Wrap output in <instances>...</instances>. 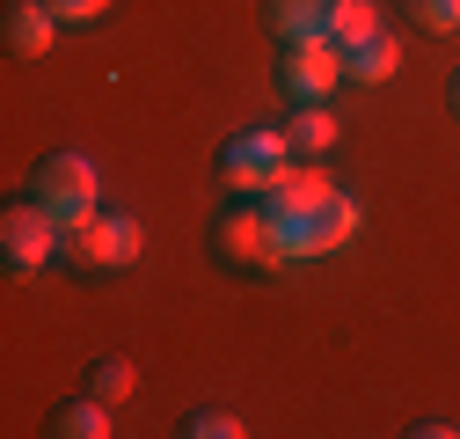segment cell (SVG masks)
Segmentation results:
<instances>
[{
    "mask_svg": "<svg viewBox=\"0 0 460 439\" xmlns=\"http://www.w3.org/2000/svg\"><path fill=\"white\" fill-rule=\"evenodd\" d=\"M285 139H293V154H329L336 147V118L322 103H300V118L285 125Z\"/></svg>",
    "mask_w": 460,
    "mask_h": 439,
    "instance_id": "obj_11",
    "label": "cell"
},
{
    "mask_svg": "<svg viewBox=\"0 0 460 439\" xmlns=\"http://www.w3.org/2000/svg\"><path fill=\"white\" fill-rule=\"evenodd\" d=\"M336 8L343 0H270V22L285 44H322L336 30Z\"/></svg>",
    "mask_w": 460,
    "mask_h": 439,
    "instance_id": "obj_8",
    "label": "cell"
},
{
    "mask_svg": "<svg viewBox=\"0 0 460 439\" xmlns=\"http://www.w3.org/2000/svg\"><path fill=\"white\" fill-rule=\"evenodd\" d=\"M183 432H190V439H242V417H234V410H190Z\"/></svg>",
    "mask_w": 460,
    "mask_h": 439,
    "instance_id": "obj_15",
    "label": "cell"
},
{
    "mask_svg": "<svg viewBox=\"0 0 460 439\" xmlns=\"http://www.w3.org/2000/svg\"><path fill=\"white\" fill-rule=\"evenodd\" d=\"M285 154H293V139H285V132H242V139H226L219 176L234 184V191H249V198H263V191L285 176Z\"/></svg>",
    "mask_w": 460,
    "mask_h": 439,
    "instance_id": "obj_2",
    "label": "cell"
},
{
    "mask_svg": "<svg viewBox=\"0 0 460 439\" xmlns=\"http://www.w3.org/2000/svg\"><path fill=\"white\" fill-rule=\"evenodd\" d=\"M219 249L234 256V264H263V256H278L270 249V212H263V198H249V205H234L219 220Z\"/></svg>",
    "mask_w": 460,
    "mask_h": 439,
    "instance_id": "obj_6",
    "label": "cell"
},
{
    "mask_svg": "<svg viewBox=\"0 0 460 439\" xmlns=\"http://www.w3.org/2000/svg\"><path fill=\"white\" fill-rule=\"evenodd\" d=\"M51 15H59V22H102L110 0H51Z\"/></svg>",
    "mask_w": 460,
    "mask_h": 439,
    "instance_id": "obj_17",
    "label": "cell"
},
{
    "mask_svg": "<svg viewBox=\"0 0 460 439\" xmlns=\"http://www.w3.org/2000/svg\"><path fill=\"white\" fill-rule=\"evenodd\" d=\"M380 30V8H373V0H343V8H336V30H329V44L343 51V44H358V37H373Z\"/></svg>",
    "mask_w": 460,
    "mask_h": 439,
    "instance_id": "obj_13",
    "label": "cell"
},
{
    "mask_svg": "<svg viewBox=\"0 0 460 439\" xmlns=\"http://www.w3.org/2000/svg\"><path fill=\"white\" fill-rule=\"evenodd\" d=\"M453 110H460V74H453Z\"/></svg>",
    "mask_w": 460,
    "mask_h": 439,
    "instance_id": "obj_18",
    "label": "cell"
},
{
    "mask_svg": "<svg viewBox=\"0 0 460 439\" xmlns=\"http://www.w3.org/2000/svg\"><path fill=\"white\" fill-rule=\"evenodd\" d=\"M358 235V198L351 191H329L314 212H307V256H329V249H343Z\"/></svg>",
    "mask_w": 460,
    "mask_h": 439,
    "instance_id": "obj_7",
    "label": "cell"
},
{
    "mask_svg": "<svg viewBox=\"0 0 460 439\" xmlns=\"http://www.w3.org/2000/svg\"><path fill=\"white\" fill-rule=\"evenodd\" d=\"M402 67V44L387 37V30H373V37H358V44H343V74L351 81H387Z\"/></svg>",
    "mask_w": 460,
    "mask_h": 439,
    "instance_id": "obj_10",
    "label": "cell"
},
{
    "mask_svg": "<svg viewBox=\"0 0 460 439\" xmlns=\"http://www.w3.org/2000/svg\"><path fill=\"white\" fill-rule=\"evenodd\" d=\"M336 74H343V51L322 37V44H285V59H278V88L285 103H322L336 95Z\"/></svg>",
    "mask_w": 460,
    "mask_h": 439,
    "instance_id": "obj_4",
    "label": "cell"
},
{
    "mask_svg": "<svg viewBox=\"0 0 460 439\" xmlns=\"http://www.w3.org/2000/svg\"><path fill=\"white\" fill-rule=\"evenodd\" d=\"M88 396H102V403H125V396H132V366H125V359H95V373H88Z\"/></svg>",
    "mask_w": 460,
    "mask_h": 439,
    "instance_id": "obj_14",
    "label": "cell"
},
{
    "mask_svg": "<svg viewBox=\"0 0 460 439\" xmlns=\"http://www.w3.org/2000/svg\"><path fill=\"white\" fill-rule=\"evenodd\" d=\"M59 220H51L37 198L8 205V220H0V249H8V271H44L51 256H59Z\"/></svg>",
    "mask_w": 460,
    "mask_h": 439,
    "instance_id": "obj_3",
    "label": "cell"
},
{
    "mask_svg": "<svg viewBox=\"0 0 460 439\" xmlns=\"http://www.w3.org/2000/svg\"><path fill=\"white\" fill-rule=\"evenodd\" d=\"M424 30H460V0H402Z\"/></svg>",
    "mask_w": 460,
    "mask_h": 439,
    "instance_id": "obj_16",
    "label": "cell"
},
{
    "mask_svg": "<svg viewBox=\"0 0 460 439\" xmlns=\"http://www.w3.org/2000/svg\"><path fill=\"white\" fill-rule=\"evenodd\" d=\"M51 30H59L51 0H15V15H8V44L22 51V59H44V51H51Z\"/></svg>",
    "mask_w": 460,
    "mask_h": 439,
    "instance_id": "obj_9",
    "label": "cell"
},
{
    "mask_svg": "<svg viewBox=\"0 0 460 439\" xmlns=\"http://www.w3.org/2000/svg\"><path fill=\"white\" fill-rule=\"evenodd\" d=\"M59 432H66V439H110V403H102V396L66 403V410H59Z\"/></svg>",
    "mask_w": 460,
    "mask_h": 439,
    "instance_id": "obj_12",
    "label": "cell"
},
{
    "mask_svg": "<svg viewBox=\"0 0 460 439\" xmlns=\"http://www.w3.org/2000/svg\"><path fill=\"white\" fill-rule=\"evenodd\" d=\"M81 256H88L95 271H125V264L139 256V220H132V212H95L88 228H81Z\"/></svg>",
    "mask_w": 460,
    "mask_h": 439,
    "instance_id": "obj_5",
    "label": "cell"
},
{
    "mask_svg": "<svg viewBox=\"0 0 460 439\" xmlns=\"http://www.w3.org/2000/svg\"><path fill=\"white\" fill-rule=\"evenodd\" d=\"M30 198L59 220L66 235H81L88 220H95V161L88 154H44L37 169H30Z\"/></svg>",
    "mask_w": 460,
    "mask_h": 439,
    "instance_id": "obj_1",
    "label": "cell"
}]
</instances>
